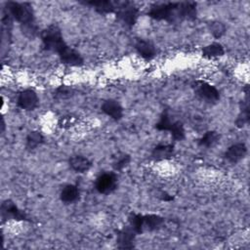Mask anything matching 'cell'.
<instances>
[{
  "mask_svg": "<svg viewBox=\"0 0 250 250\" xmlns=\"http://www.w3.org/2000/svg\"><path fill=\"white\" fill-rule=\"evenodd\" d=\"M41 39L44 48L48 51L57 53L61 62L69 65H82L84 60L74 49L70 48L63 40L61 29L57 25H49L41 32Z\"/></svg>",
  "mask_w": 250,
  "mask_h": 250,
  "instance_id": "obj_1",
  "label": "cell"
},
{
  "mask_svg": "<svg viewBox=\"0 0 250 250\" xmlns=\"http://www.w3.org/2000/svg\"><path fill=\"white\" fill-rule=\"evenodd\" d=\"M7 11L21 25L22 32L29 38L36 36L38 27L35 21L32 7L28 3L10 1L6 4Z\"/></svg>",
  "mask_w": 250,
  "mask_h": 250,
  "instance_id": "obj_2",
  "label": "cell"
},
{
  "mask_svg": "<svg viewBox=\"0 0 250 250\" xmlns=\"http://www.w3.org/2000/svg\"><path fill=\"white\" fill-rule=\"evenodd\" d=\"M148 17L157 21L174 22L178 20H186V2H167L156 4L150 7Z\"/></svg>",
  "mask_w": 250,
  "mask_h": 250,
  "instance_id": "obj_3",
  "label": "cell"
},
{
  "mask_svg": "<svg viewBox=\"0 0 250 250\" xmlns=\"http://www.w3.org/2000/svg\"><path fill=\"white\" fill-rule=\"evenodd\" d=\"M115 15L116 18L124 24L132 26L136 23L139 18V9L129 1L117 2Z\"/></svg>",
  "mask_w": 250,
  "mask_h": 250,
  "instance_id": "obj_4",
  "label": "cell"
},
{
  "mask_svg": "<svg viewBox=\"0 0 250 250\" xmlns=\"http://www.w3.org/2000/svg\"><path fill=\"white\" fill-rule=\"evenodd\" d=\"M117 187V177L112 172H107L100 175L95 183L96 189L103 194L112 192Z\"/></svg>",
  "mask_w": 250,
  "mask_h": 250,
  "instance_id": "obj_5",
  "label": "cell"
},
{
  "mask_svg": "<svg viewBox=\"0 0 250 250\" xmlns=\"http://www.w3.org/2000/svg\"><path fill=\"white\" fill-rule=\"evenodd\" d=\"M194 88L196 95L206 102L216 103L220 99V93L217 88L205 81H196Z\"/></svg>",
  "mask_w": 250,
  "mask_h": 250,
  "instance_id": "obj_6",
  "label": "cell"
},
{
  "mask_svg": "<svg viewBox=\"0 0 250 250\" xmlns=\"http://www.w3.org/2000/svg\"><path fill=\"white\" fill-rule=\"evenodd\" d=\"M1 217L3 220L28 221L27 216L21 212L12 200H5L1 205Z\"/></svg>",
  "mask_w": 250,
  "mask_h": 250,
  "instance_id": "obj_7",
  "label": "cell"
},
{
  "mask_svg": "<svg viewBox=\"0 0 250 250\" xmlns=\"http://www.w3.org/2000/svg\"><path fill=\"white\" fill-rule=\"evenodd\" d=\"M17 104L25 110H33L38 104V96L31 89L21 91L17 98Z\"/></svg>",
  "mask_w": 250,
  "mask_h": 250,
  "instance_id": "obj_8",
  "label": "cell"
},
{
  "mask_svg": "<svg viewBox=\"0 0 250 250\" xmlns=\"http://www.w3.org/2000/svg\"><path fill=\"white\" fill-rule=\"evenodd\" d=\"M134 229L128 226L117 231V247L120 249H132L136 237Z\"/></svg>",
  "mask_w": 250,
  "mask_h": 250,
  "instance_id": "obj_9",
  "label": "cell"
},
{
  "mask_svg": "<svg viewBox=\"0 0 250 250\" xmlns=\"http://www.w3.org/2000/svg\"><path fill=\"white\" fill-rule=\"evenodd\" d=\"M247 153V147L243 143H236L230 146L225 152V158L229 163H237L245 157Z\"/></svg>",
  "mask_w": 250,
  "mask_h": 250,
  "instance_id": "obj_10",
  "label": "cell"
},
{
  "mask_svg": "<svg viewBox=\"0 0 250 250\" xmlns=\"http://www.w3.org/2000/svg\"><path fill=\"white\" fill-rule=\"evenodd\" d=\"M102 110L113 120H119L123 116V108L115 100H106L102 104Z\"/></svg>",
  "mask_w": 250,
  "mask_h": 250,
  "instance_id": "obj_11",
  "label": "cell"
},
{
  "mask_svg": "<svg viewBox=\"0 0 250 250\" xmlns=\"http://www.w3.org/2000/svg\"><path fill=\"white\" fill-rule=\"evenodd\" d=\"M244 92H245V97L241 102L240 112L235 120V125L238 128H242L249 122V88L247 85L244 88Z\"/></svg>",
  "mask_w": 250,
  "mask_h": 250,
  "instance_id": "obj_12",
  "label": "cell"
},
{
  "mask_svg": "<svg viewBox=\"0 0 250 250\" xmlns=\"http://www.w3.org/2000/svg\"><path fill=\"white\" fill-rule=\"evenodd\" d=\"M135 49L141 57L146 60H150L156 55L155 46L150 41L145 39H138L135 42Z\"/></svg>",
  "mask_w": 250,
  "mask_h": 250,
  "instance_id": "obj_13",
  "label": "cell"
},
{
  "mask_svg": "<svg viewBox=\"0 0 250 250\" xmlns=\"http://www.w3.org/2000/svg\"><path fill=\"white\" fill-rule=\"evenodd\" d=\"M84 4L93 7L98 13L102 15H105L115 12L117 2H112L109 0H91L84 2Z\"/></svg>",
  "mask_w": 250,
  "mask_h": 250,
  "instance_id": "obj_14",
  "label": "cell"
},
{
  "mask_svg": "<svg viewBox=\"0 0 250 250\" xmlns=\"http://www.w3.org/2000/svg\"><path fill=\"white\" fill-rule=\"evenodd\" d=\"M164 224V218L154 215V214H149V215H143L142 219V229L143 232L146 230L151 231L160 229Z\"/></svg>",
  "mask_w": 250,
  "mask_h": 250,
  "instance_id": "obj_15",
  "label": "cell"
},
{
  "mask_svg": "<svg viewBox=\"0 0 250 250\" xmlns=\"http://www.w3.org/2000/svg\"><path fill=\"white\" fill-rule=\"evenodd\" d=\"M175 149L173 145L160 144L157 145L151 151V158L154 160L169 159L174 155Z\"/></svg>",
  "mask_w": 250,
  "mask_h": 250,
  "instance_id": "obj_16",
  "label": "cell"
},
{
  "mask_svg": "<svg viewBox=\"0 0 250 250\" xmlns=\"http://www.w3.org/2000/svg\"><path fill=\"white\" fill-rule=\"evenodd\" d=\"M68 163H69L70 168L77 173H85L92 166L91 161L83 155L71 156L68 160Z\"/></svg>",
  "mask_w": 250,
  "mask_h": 250,
  "instance_id": "obj_17",
  "label": "cell"
},
{
  "mask_svg": "<svg viewBox=\"0 0 250 250\" xmlns=\"http://www.w3.org/2000/svg\"><path fill=\"white\" fill-rule=\"evenodd\" d=\"M60 198L65 204L75 202L79 198V189L74 185H66L61 191Z\"/></svg>",
  "mask_w": 250,
  "mask_h": 250,
  "instance_id": "obj_18",
  "label": "cell"
},
{
  "mask_svg": "<svg viewBox=\"0 0 250 250\" xmlns=\"http://www.w3.org/2000/svg\"><path fill=\"white\" fill-rule=\"evenodd\" d=\"M44 142V137L39 131H31L27 134L25 139V147L28 150H33Z\"/></svg>",
  "mask_w": 250,
  "mask_h": 250,
  "instance_id": "obj_19",
  "label": "cell"
},
{
  "mask_svg": "<svg viewBox=\"0 0 250 250\" xmlns=\"http://www.w3.org/2000/svg\"><path fill=\"white\" fill-rule=\"evenodd\" d=\"M224 47L220 43H211L202 49V56L205 58H214L223 56Z\"/></svg>",
  "mask_w": 250,
  "mask_h": 250,
  "instance_id": "obj_20",
  "label": "cell"
},
{
  "mask_svg": "<svg viewBox=\"0 0 250 250\" xmlns=\"http://www.w3.org/2000/svg\"><path fill=\"white\" fill-rule=\"evenodd\" d=\"M219 138H220L219 134L216 131H208L198 141V145L200 146L210 147V146H213L214 145H216L218 143Z\"/></svg>",
  "mask_w": 250,
  "mask_h": 250,
  "instance_id": "obj_21",
  "label": "cell"
},
{
  "mask_svg": "<svg viewBox=\"0 0 250 250\" xmlns=\"http://www.w3.org/2000/svg\"><path fill=\"white\" fill-rule=\"evenodd\" d=\"M208 29H209L210 33L213 35V37H215V38L222 37L227 31V27H226L225 23H223L220 21H210L208 23Z\"/></svg>",
  "mask_w": 250,
  "mask_h": 250,
  "instance_id": "obj_22",
  "label": "cell"
},
{
  "mask_svg": "<svg viewBox=\"0 0 250 250\" xmlns=\"http://www.w3.org/2000/svg\"><path fill=\"white\" fill-rule=\"evenodd\" d=\"M169 132L175 141H182L185 139V129L180 121H174L169 129Z\"/></svg>",
  "mask_w": 250,
  "mask_h": 250,
  "instance_id": "obj_23",
  "label": "cell"
},
{
  "mask_svg": "<svg viewBox=\"0 0 250 250\" xmlns=\"http://www.w3.org/2000/svg\"><path fill=\"white\" fill-rule=\"evenodd\" d=\"M173 122H174V120L171 119L168 112L163 111L162 114L160 115L158 122L155 124V128L159 131H169Z\"/></svg>",
  "mask_w": 250,
  "mask_h": 250,
  "instance_id": "obj_24",
  "label": "cell"
},
{
  "mask_svg": "<svg viewBox=\"0 0 250 250\" xmlns=\"http://www.w3.org/2000/svg\"><path fill=\"white\" fill-rule=\"evenodd\" d=\"M131 161V156L129 154H122L120 155L114 162H113V169L115 171H121L125 168Z\"/></svg>",
  "mask_w": 250,
  "mask_h": 250,
  "instance_id": "obj_25",
  "label": "cell"
},
{
  "mask_svg": "<svg viewBox=\"0 0 250 250\" xmlns=\"http://www.w3.org/2000/svg\"><path fill=\"white\" fill-rule=\"evenodd\" d=\"M73 94V90L70 87H67L65 85H62L59 87L55 92V97L60 99H65L69 98Z\"/></svg>",
  "mask_w": 250,
  "mask_h": 250,
  "instance_id": "obj_26",
  "label": "cell"
},
{
  "mask_svg": "<svg viewBox=\"0 0 250 250\" xmlns=\"http://www.w3.org/2000/svg\"><path fill=\"white\" fill-rule=\"evenodd\" d=\"M73 122H74V118L72 116H64L61 119L60 125L61 127H66V126H70V124H72Z\"/></svg>",
  "mask_w": 250,
  "mask_h": 250,
  "instance_id": "obj_27",
  "label": "cell"
}]
</instances>
